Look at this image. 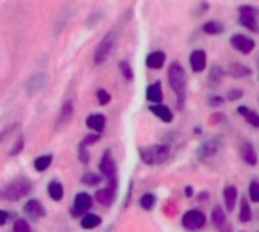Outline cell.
Returning <instances> with one entry per match:
<instances>
[{"mask_svg": "<svg viewBox=\"0 0 259 232\" xmlns=\"http://www.w3.org/2000/svg\"><path fill=\"white\" fill-rule=\"evenodd\" d=\"M168 82L171 90L176 93L179 99V106L184 105L185 100V90H187V74L184 67L179 62H173L168 68Z\"/></svg>", "mask_w": 259, "mask_h": 232, "instance_id": "1", "label": "cell"}, {"mask_svg": "<svg viewBox=\"0 0 259 232\" xmlns=\"http://www.w3.org/2000/svg\"><path fill=\"white\" fill-rule=\"evenodd\" d=\"M140 155L146 164L156 166V164H162L168 160L170 149L165 144H153V146H147V147L140 149Z\"/></svg>", "mask_w": 259, "mask_h": 232, "instance_id": "2", "label": "cell"}, {"mask_svg": "<svg viewBox=\"0 0 259 232\" xmlns=\"http://www.w3.org/2000/svg\"><path fill=\"white\" fill-rule=\"evenodd\" d=\"M115 43H117V33H115V30H109L96 47V52H94V64L96 65H100L108 61V58L111 56V53L115 47Z\"/></svg>", "mask_w": 259, "mask_h": 232, "instance_id": "3", "label": "cell"}, {"mask_svg": "<svg viewBox=\"0 0 259 232\" xmlns=\"http://www.w3.org/2000/svg\"><path fill=\"white\" fill-rule=\"evenodd\" d=\"M32 188V184L24 179V178H18L15 181H12L2 193V198L6 201H18L21 198H24Z\"/></svg>", "mask_w": 259, "mask_h": 232, "instance_id": "4", "label": "cell"}, {"mask_svg": "<svg viewBox=\"0 0 259 232\" xmlns=\"http://www.w3.org/2000/svg\"><path fill=\"white\" fill-rule=\"evenodd\" d=\"M240 24L250 32H258V8L252 5H243L238 8Z\"/></svg>", "mask_w": 259, "mask_h": 232, "instance_id": "5", "label": "cell"}, {"mask_svg": "<svg viewBox=\"0 0 259 232\" xmlns=\"http://www.w3.org/2000/svg\"><path fill=\"white\" fill-rule=\"evenodd\" d=\"M182 223H184V226H185L187 229H190V231H197V229H200V228L205 226L206 217H205V214H203L202 211H199V210H191V211H188V213L184 216Z\"/></svg>", "mask_w": 259, "mask_h": 232, "instance_id": "6", "label": "cell"}, {"mask_svg": "<svg viewBox=\"0 0 259 232\" xmlns=\"http://www.w3.org/2000/svg\"><path fill=\"white\" fill-rule=\"evenodd\" d=\"M231 44L235 50L241 52L243 55H249L255 49V41L243 33H235L231 36Z\"/></svg>", "mask_w": 259, "mask_h": 232, "instance_id": "7", "label": "cell"}, {"mask_svg": "<svg viewBox=\"0 0 259 232\" xmlns=\"http://www.w3.org/2000/svg\"><path fill=\"white\" fill-rule=\"evenodd\" d=\"M49 82V74L46 71H39V73H35L33 76L29 78L27 84H26V91L27 94H36L38 91H41Z\"/></svg>", "mask_w": 259, "mask_h": 232, "instance_id": "8", "label": "cell"}, {"mask_svg": "<svg viewBox=\"0 0 259 232\" xmlns=\"http://www.w3.org/2000/svg\"><path fill=\"white\" fill-rule=\"evenodd\" d=\"M99 167H100V172H102V173H103L109 181H111V182H114V181H115L117 167H115V161H114V158H112V155H111V152H109V150H106V152H105L103 158L100 160Z\"/></svg>", "mask_w": 259, "mask_h": 232, "instance_id": "9", "label": "cell"}, {"mask_svg": "<svg viewBox=\"0 0 259 232\" xmlns=\"http://www.w3.org/2000/svg\"><path fill=\"white\" fill-rule=\"evenodd\" d=\"M220 147H222V141H220V138H211V140L205 141V143L199 147V150H197V157H199L200 160L211 158V157H214V155L220 150Z\"/></svg>", "mask_w": 259, "mask_h": 232, "instance_id": "10", "label": "cell"}, {"mask_svg": "<svg viewBox=\"0 0 259 232\" xmlns=\"http://www.w3.org/2000/svg\"><path fill=\"white\" fill-rule=\"evenodd\" d=\"M206 64H208V59H206V52L199 49V50H194L191 55H190V65L193 68V71L196 73H200L206 68Z\"/></svg>", "mask_w": 259, "mask_h": 232, "instance_id": "11", "label": "cell"}, {"mask_svg": "<svg viewBox=\"0 0 259 232\" xmlns=\"http://www.w3.org/2000/svg\"><path fill=\"white\" fill-rule=\"evenodd\" d=\"M165 64V53L162 50H155L147 55L146 58V65L152 70H159Z\"/></svg>", "mask_w": 259, "mask_h": 232, "instance_id": "12", "label": "cell"}, {"mask_svg": "<svg viewBox=\"0 0 259 232\" xmlns=\"http://www.w3.org/2000/svg\"><path fill=\"white\" fill-rule=\"evenodd\" d=\"M87 126L96 132H102L106 125V117L103 114H91L87 117Z\"/></svg>", "mask_w": 259, "mask_h": 232, "instance_id": "13", "label": "cell"}, {"mask_svg": "<svg viewBox=\"0 0 259 232\" xmlns=\"http://www.w3.org/2000/svg\"><path fill=\"white\" fill-rule=\"evenodd\" d=\"M228 73L232 78H246L252 74V68H249L247 65L241 64V62H232L228 67Z\"/></svg>", "mask_w": 259, "mask_h": 232, "instance_id": "14", "label": "cell"}, {"mask_svg": "<svg viewBox=\"0 0 259 232\" xmlns=\"http://www.w3.org/2000/svg\"><path fill=\"white\" fill-rule=\"evenodd\" d=\"M24 211H26L30 217H33V219H38V217H44V216H46L44 207H42L38 201H35V199L29 201V202L24 205Z\"/></svg>", "mask_w": 259, "mask_h": 232, "instance_id": "15", "label": "cell"}, {"mask_svg": "<svg viewBox=\"0 0 259 232\" xmlns=\"http://www.w3.org/2000/svg\"><path fill=\"white\" fill-rule=\"evenodd\" d=\"M146 97H147V100L155 102V103H161L162 102V88H161V82L159 81L147 87Z\"/></svg>", "mask_w": 259, "mask_h": 232, "instance_id": "16", "label": "cell"}, {"mask_svg": "<svg viewBox=\"0 0 259 232\" xmlns=\"http://www.w3.org/2000/svg\"><path fill=\"white\" fill-rule=\"evenodd\" d=\"M93 205V201H91V196L87 195V193H79L74 199V208L77 213H85L91 208Z\"/></svg>", "mask_w": 259, "mask_h": 232, "instance_id": "17", "label": "cell"}, {"mask_svg": "<svg viewBox=\"0 0 259 232\" xmlns=\"http://www.w3.org/2000/svg\"><path fill=\"white\" fill-rule=\"evenodd\" d=\"M96 199L100 205L103 207H109L114 201V188L112 187H106L102 190H97L96 193Z\"/></svg>", "mask_w": 259, "mask_h": 232, "instance_id": "18", "label": "cell"}, {"mask_svg": "<svg viewBox=\"0 0 259 232\" xmlns=\"http://www.w3.org/2000/svg\"><path fill=\"white\" fill-rule=\"evenodd\" d=\"M150 111H152L159 120H162V122H165V123H170V122L173 120V112H171L170 108L165 106V105H155V106L150 108Z\"/></svg>", "mask_w": 259, "mask_h": 232, "instance_id": "19", "label": "cell"}, {"mask_svg": "<svg viewBox=\"0 0 259 232\" xmlns=\"http://www.w3.org/2000/svg\"><path fill=\"white\" fill-rule=\"evenodd\" d=\"M71 117H73V103H71V100H67L61 108V112L58 117V126L67 125L71 120Z\"/></svg>", "mask_w": 259, "mask_h": 232, "instance_id": "20", "label": "cell"}, {"mask_svg": "<svg viewBox=\"0 0 259 232\" xmlns=\"http://www.w3.org/2000/svg\"><path fill=\"white\" fill-rule=\"evenodd\" d=\"M241 157H243V160L249 166H256V161H258L256 152H255V149H253V146L250 143H243V146H241Z\"/></svg>", "mask_w": 259, "mask_h": 232, "instance_id": "21", "label": "cell"}, {"mask_svg": "<svg viewBox=\"0 0 259 232\" xmlns=\"http://www.w3.org/2000/svg\"><path fill=\"white\" fill-rule=\"evenodd\" d=\"M203 30L208 33V35H220L223 30H225V24L222 21H217V20H211L208 23L203 24Z\"/></svg>", "mask_w": 259, "mask_h": 232, "instance_id": "22", "label": "cell"}, {"mask_svg": "<svg viewBox=\"0 0 259 232\" xmlns=\"http://www.w3.org/2000/svg\"><path fill=\"white\" fill-rule=\"evenodd\" d=\"M237 188L235 187H228L225 190V202H226V208L228 211H234L235 208V204H237Z\"/></svg>", "mask_w": 259, "mask_h": 232, "instance_id": "23", "label": "cell"}, {"mask_svg": "<svg viewBox=\"0 0 259 232\" xmlns=\"http://www.w3.org/2000/svg\"><path fill=\"white\" fill-rule=\"evenodd\" d=\"M238 112H240L241 115H244V119H246V122H247V123H250L253 128H258L259 117L255 111L249 109L247 106H240V108H238Z\"/></svg>", "mask_w": 259, "mask_h": 232, "instance_id": "24", "label": "cell"}, {"mask_svg": "<svg viewBox=\"0 0 259 232\" xmlns=\"http://www.w3.org/2000/svg\"><path fill=\"white\" fill-rule=\"evenodd\" d=\"M212 222L219 228H226L228 226L226 225V216L223 213V208H220V207H215L214 208V211H212Z\"/></svg>", "mask_w": 259, "mask_h": 232, "instance_id": "25", "label": "cell"}, {"mask_svg": "<svg viewBox=\"0 0 259 232\" xmlns=\"http://www.w3.org/2000/svg\"><path fill=\"white\" fill-rule=\"evenodd\" d=\"M100 217L99 216H94V214H87L83 219H82V222H80V225H82V228H85V229H94V228H97L99 225H100Z\"/></svg>", "mask_w": 259, "mask_h": 232, "instance_id": "26", "label": "cell"}, {"mask_svg": "<svg viewBox=\"0 0 259 232\" xmlns=\"http://www.w3.org/2000/svg\"><path fill=\"white\" fill-rule=\"evenodd\" d=\"M52 164V155H42V157H38L33 163L35 166V170L36 172H44L49 169V166Z\"/></svg>", "mask_w": 259, "mask_h": 232, "instance_id": "27", "label": "cell"}, {"mask_svg": "<svg viewBox=\"0 0 259 232\" xmlns=\"http://www.w3.org/2000/svg\"><path fill=\"white\" fill-rule=\"evenodd\" d=\"M49 196L53 199V201H61L62 196H64V188L59 182H52L49 185Z\"/></svg>", "mask_w": 259, "mask_h": 232, "instance_id": "28", "label": "cell"}, {"mask_svg": "<svg viewBox=\"0 0 259 232\" xmlns=\"http://www.w3.org/2000/svg\"><path fill=\"white\" fill-rule=\"evenodd\" d=\"M118 68H120V71H121V74H123V78L126 81H129V82L134 81V70H132L131 64L127 61H120Z\"/></svg>", "mask_w": 259, "mask_h": 232, "instance_id": "29", "label": "cell"}, {"mask_svg": "<svg viewBox=\"0 0 259 232\" xmlns=\"http://www.w3.org/2000/svg\"><path fill=\"white\" fill-rule=\"evenodd\" d=\"M223 74H225L223 68L219 67V65H214V67L211 68V71H209V82L214 84V85L220 84V81L223 79Z\"/></svg>", "mask_w": 259, "mask_h": 232, "instance_id": "30", "label": "cell"}, {"mask_svg": "<svg viewBox=\"0 0 259 232\" xmlns=\"http://www.w3.org/2000/svg\"><path fill=\"white\" fill-rule=\"evenodd\" d=\"M252 219V210H250V205L247 204V199H243L241 202V213H240V220L243 223H247L250 222Z\"/></svg>", "mask_w": 259, "mask_h": 232, "instance_id": "31", "label": "cell"}, {"mask_svg": "<svg viewBox=\"0 0 259 232\" xmlns=\"http://www.w3.org/2000/svg\"><path fill=\"white\" fill-rule=\"evenodd\" d=\"M140 204H141V207H143L144 210H152V208L155 207V196L150 195V193H147V195H144V196L141 198Z\"/></svg>", "mask_w": 259, "mask_h": 232, "instance_id": "32", "label": "cell"}, {"mask_svg": "<svg viewBox=\"0 0 259 232\" xmlns=\"http://www.w3.org/2000/svg\"><path fill=\"white\" fill-rule=\"evenodd\" d=\"M100 181H102V178L97 176V175H94V173H87V175L82 178V182L87 184V185H97Z\"/></svg>", "mask_w": 259, "mask_h": 232, "instance_id": "33", "label": "cell"}, {"mask_svg": "<svg viewBox=\"0 0 259 232\" xmlns=\"http://www.w3.org/2000/svg\"><path fill=\"white\" fill-rule=\"evenodd\" d=\"M14 232H30V226L26 220L20 219L14 223Z\"/></svg>", "mask_w": 259, "mask_h": 232, "instance_id": "34", "label": "cell"}, {"mask_svg": "<svg viewBox=\"0 0 259 232\" xmlns=\"http://www.w3.org/2000/svg\"><path fill=\"white\" fill-rule=\"evenodd\" d=\"M97 100H99V103H100V105H108V103L111 102V96H109V93H108V91H105V90H99V91H97Z\"/></svg>", "mask_w": 259, "mask_h": 232, "instance_id": "35", "label": "cell"}, {"mask_svg": "<svg viewBox=\"0 0 259 232\" xmlns=\"http://www.w3.org/2000/svg\"><path fill=\"white\" fill-rule=\"evenodd\" d=\"M250 199L253 201V202H259V184L258 182H252L250 184Z\"/></svg>", "mask_w": 259, "mask_h": 232, "instance_id": "36", "label": "cell"}, {"mask_svg": "<svg viewBox=\"0 0 259 232\" xmlns=\"http://www.w3.org/2000/svg\"><path fill=\"white\" fill-rule=\"evenodd\" d=\"M244 96V93H243V90H240V88H235V90H229V93H228V99L229 100H238V99H241Z\"/></svg>", "mask_w": 259, "mask_h": 232, "instance_id": "37", "label": "cell"}, {"mask_svg": "<svg viewBox=\"0 0 259 232\" xmlns=\"http://www.w3.org/2000/svg\"><path fill=\"white\" fill-rule=\"evenodd\" d=\"M99 134H96V135H88V137H85V140L82 141V144L80 146H83V147H87V146H90V144H94V143H97L99 141Z\"/></svg>", "mask_w": 259, "mask_h": 232, "instance_id": "38", "label": "cell"}, {"mask_svg": "<svg viewBox=\"0 0 259 232\" xmlns=\"http://www.w3.org/2000/svg\"><path fill=\"white\" fill-rule=\"evenodd\" d=\"M208 102H209V105H211V106H220V105H223L225 99H223V97H220V96H212Z\"/></svg>", "mask_w": 259, "mask_h": 232, "instance_id": "39", "label": "cell"}, {"mask_svg": "<svg viewBox=\"0 0 259 232\" xmlns=\"http://www.w3.org/2000/svg\"><path fill=\"white\" fill-rule=\"evenodd\" d=\"M79 155H80V160H82V163H87L88 161V153H87V147H83V146H80L79 147Z\"/></svg>", "mask_w": 259, "mask_h": 232, "instance_id": "40", "label": "cell"}, {"mask_svg": "<svg viewBox=\"0 0 259 232\" xmlns=\"http://www.w3.org/2000/svg\"><path fill=\"white\" fill-rule=\"evenodd\" d=\"M6 222H8V213L3 211V210H0V226L5 225Z\"/></svg>", "mask_w": 259, "mask_h": 232, "instance_id": "41", "label": "cell"}, {"mask_svg": "<svg viewBox=\"0 0 259 232\" xmlns=\"http://www.w3.org/2000/svg\"><path fill=\"white\" fill-rule=\"evenodd\" d=\"M12 129H14V128H8L6 131H3V132L0 134V143H2V140H5V138H6V137H8V135L12 132Z\"/></svg>", "mask_w": 259, "mask_h": 232, "instance_id": "42", "label": "cell"}]
</instances>
